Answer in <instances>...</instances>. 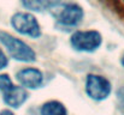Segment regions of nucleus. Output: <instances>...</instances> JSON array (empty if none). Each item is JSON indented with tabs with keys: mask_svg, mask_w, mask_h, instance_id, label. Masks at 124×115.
<instances>
[{
	"mask_svg": "<svg viewBox=\"0 0 124 115\" xmlns=\"http://www.w3.org/2000/svg\"><path fill=\"white\" fill-rule=\"evenodd\" d=\"M48 11L53 18L64 27H76L83 19L84 12L82 7L75 2H60L52 1Z\"/></svg>",
	"mask_w": 124,
	"mask_h": 115,
	"instance_id": "obj_1",
	"label": "nucleus"
},
{
	"mask_svg": "<svg viewBox=\"0 0 124 115\" xmlns=\"http://www.w3.org/2000/svg\"><path fill=\"white\" fill-rule=\"evenodd\" d=\"M0 42L6 47L8 54L18 61L31 62L35 61L36 54L35 52L22 40L15 37L5 31H0Z\"/></svg>",
	"mask_w": 124,
	"mask_h": 115,
	"instance_id": "obj_2",
	"label": "nucleus"
},
{
	"mask_svg": "<svg viewBox=\"0 0 124 115\" xmlns=\"http://www.w3.org/2000/svg\"><path fill=\"white\" fill-rule=\"evenodd\" d=\"M71 46L78 52H95L102 42V37L96 30H78L70 38Z\"/></svg>",
	"mask_w": 124,
	"mask_h": 115,
	"instance_id": "obj_3",
	"label": "nucleus"
},
{
	"mask_svg": "<svg viewBox=\"0 0 124 115\" xmlns=\"http://www.w3.org/2000/svg\"><path fill=\"white\" fill-rule=\"evenodd\" d=\"M11 24L17 33L24 36L38 38L41 35V27L38 19L31 13H28V12L15 13L11 18Z\"/></svg>",
	"mask_w": 124,
	"mask_h": 115,
	"instance_id": "obj_4",
	"label": "nucleus"
},
{
	"mask_svg": "<svg viewBox=\"0 0 124 115\" xmlns=\"http://www.w3.org/2000/svg\"><path fill=\"white\" fill-rule=\"evenodd\" d=\"M85 94L94 101H104L111 94V83L100 74H88L85 78Z\"/></svg>",
	"mask_w": 124,
	"mask_h": 115,
	"instance_id": "obj_5",
	"label": "nucleus"
},
{
	"mask_svg": "<svg viewBox=\"0 0 124 115\" xmlns=\"http://www.w3.org/2000/svg\"><path fill=\"white\" fill-rule=\"evenodd\" d=\"M19 84L25 89H39L43 84V74L40 70L34 67L22 68L16 74Z\"/></svg>",
	"mask_w": 124,
	"mask_h": 115,
	"instance_id": "obj_6",
	"label": "nucleus"
},
{
	"mask_svg": "<svg viewBox=\"0 0 124 115\" xmlns=\"http://www.w3.org/2000/svg\"><path fill=\"white\" fill-rule=\"evenodd\" d=\"M2 94H4V102L12 108H19L28 100V92L23 86L12 85Z\"/></svg>",
	"mask_w": 124,
	"mask_h": 115,
	"instance_id": "obj_7",
	"label": "nucleus"
},
{
	"mask_svg": "<svg viewBox=\"0 0 124 115\" xmlns=\"http://www.w3.org/2000/svg\"><path fill=\"white\" fill-rule=\"evenodd\" d=\"M41 115H68V110L62 102L48 101L41 107Z\"/></svg>",
	"mask_w": 124,
	"mask_h": 115,
	"instance_id": "obj_8",
	"label": "nucleus"
},
{
	"mask_svg": "<svg viewBox=\"0 0 124 115\" xmlns=\"http://www.w3.org/2000/svg\"><path fill=\"white\" fill-rule=\"evenodd\" d=\"M24 8L34 12H42L48 10L51 5V0H21Z\"/></svg>",
	"mask_w": 124,
	"mask_h": 115,
	"instance_id": "obj_9",
	"label": "nucleus"
},
{
	"mask_svg": "<svg viewBox=\"0 0 124 115\" xmlns=\"http://www.w3.org/2000/svg\"><path fill=\"white\" fill-rule=\"evenodd\" d=\"M13 85L11 78L8 74H0V91H6L7 89H10Z\"/></svg>",
	"mask_w": 124,
	"mask_h": 115,
	"instance_id": "obj_10",
	"label": "nucleus"
},
{
	"mask_svg": "<svg viewBox=\"0 0 124 115\" xmlns=\"http://www.w3.org/2000/svg\"><path fill=\"white\" fill-rule=\"evenodd\" d=\"M7 64H8V59H7L6 54L0 49V70L5 68V67L7 66Z\"/></svg>",
	"mask_w": 124,
	"mask_h": 115,
	"instance_id": "obj_11",
	"label": "nucleus"
},
{
	"mask_svg": "<svg viewBox=\"0 0 124 115\" xmlns=\"http://www.w3.org/2000/svg\"><path fill=\"white\" fill-rule=\"evenodd\" d=\"M117 96H118V101H119V104H121V107H122V109L124 110V85L118 90V94H117Z\"/></svg>",
	"mask_w": 124,
	"mask_h": 115,
	"instance_id": "obj_12",
	"label": "nucleus"
},
{
	"mask_svg": "<svg viewBox=\"0 0 124 115\" xmlns=\"http://www.w3.org/2000/svg\"><path fill=\"white\" fill-rule=\"evenodd\" d=\"M0 115H15L11 110H7V109H5V110H2V112H0Z\"/></svg>",
	"mask_w": 124,
	"mask_h": 115,
	"instance_id": "obj_13",
	"label": "nucleus"
},
{
	"mask_svg": "<svg viewBox=\"0 0 124 115\" xmlns=\"http://www.w3.org/2000/svg\"><path fill=\"white\" fill-rule=\"evenodd\" d=\"M121 64H122V66L124 67V53L122 54V58H121Z\"/></svg>",
	"mask_w": 124,
	"mask_h": 115,
	"instance_id": "obj_14",
	"label": "nucleus"
}]
</instances>
